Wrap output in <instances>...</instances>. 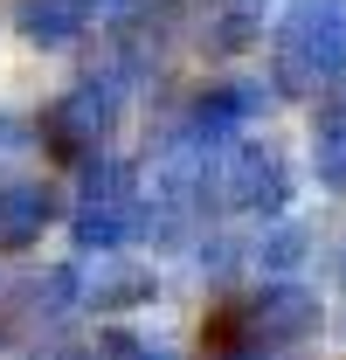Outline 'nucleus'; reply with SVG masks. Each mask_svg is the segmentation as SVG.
Wrapping results in <instances>:
<instances>
[{"label":"nucleus","instance_id":"3","mask_svg":"<svg viewBox=\"0 0 346 360\" xmlns=\"http://www.w3.org/2000/svg\"><path fill=\"white\" fill-rule=\"evenodd\" d=\"M35 146V132H28V118H14V111H0V160H21Z\"/></svg>","mask_w":346,"mask_h":360},{"label":"nucleus","instance_id":"1","mask_svg":"<svg viewBox=\"0 0 346 360\" xmlns=\"http://www.w3.org/2000/svg\"><path fill=\"white\" fill-rule=\"evenodd\" d=\"M14 21H21V35H28L35 49H70V42H84L90 7L84 0H21Z\"/></svg>","mask_w":346,"mask_h":360},{"label":"nucleus","instance_id":"2","mask_svg":"<svg viewBox=\"0 0 346 360\" xmlns=\"http://www.w3.org/2000/svg\"><path fill=\"white\" fill-rule=\"evenodd\" d=\"M42 215H49V194L35 187V180H28L21 194H0V236H28Z\"/></svg>","mask_w":346,"mask_h":360}]
</instances>
